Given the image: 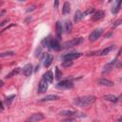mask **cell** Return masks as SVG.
<instances>
[{
    "label": "cell",
    "mask_w": 122,
    "mask_h": 122,
    "mask_svg": "<svg viewBox=\"0 0 122 122\" xmlns=\"http://www.w3.org/2000/svg\"><path fill=\"white\" fill-rule=\"evenodd\" d=\"M72 87H73V84L71 80H63L56 85L57 89H71Z\"/></svg>",
    "instance_id": "8992f818"
},
{
    "label": "cell",
    "mask_w": 122,
    "mask_h": 122,
    "mask_svg": "<svg viewBox=\"0 0 122 122\" xmlns=\"http://www.w3.org/2000/svg\"><path fill=\"white\" fill-rule=\"evenodd\" d=\"M96 100V97L94 95H84V96H79L73 100L74 105L78 107H88L92 104H93Z\"/></svg>",
    "instance_id": "6da1fadb"
},
{
    "label": "cell",
    "mask_w": 122,
    "mask_h": 122,
    "mask_svg": "<svg viewBox=\"0 0 122 122\" xmlns=\"http://www.w3.org/2000/svg\"><path fill=\"white\" fill-rule=\"evenodd\" d=\"M117 62V59L115 58V59H113L112 62H110V63H108V64H106L105 66H104V70H103V73H107V72H109L110 71H112V69H113V66L115 65V63Z\"/></svg>",
    "instance_id": "8fae6325"
},
{
    "label": "cell",
    "mask_w": 122,
    "mask_h": 122,
    "mask_svg": "<svg viewBox=\"0 0 122 122\" xmlns=\"http://www.w3.org/2000/svg\"><path fill=\"white\" fill-rule=\"evenodd\" d=\"M115 47L113 46V45H112V46H110V47H108V48H105V49H103L101 51H99V55H107L110 51H112L113 49H114Z\"/></svg>",
    "instance_id": "7402d4cb"
},
{
    "label": "cell",
    "mask_w": 122,
    "mask_h": 122,
    "mask_svg": "<svg viewBox=\"0 0 122 122\" xmlns=\"http://www.w3.org/2000/svg\"><path fill=\"white\" fill-rule=\"evenodd\" d=\"M43 61H44V66L46 68H49L51 66V64L52 63V61H53V56L51 54H50V53L45 54V57H44Z\"/></svg>",
    "instance_id": "30bf717a"
},
{
    "label": "cell",
    "mask_w": 122,
    "mask_h": 122,
    "mask_svg": "<svg viewBox=\"0 0 122 122\" xmlns=\"http://www.w3.org/2000/svg\"><path fill=\"white\" fill-rule=\"evenodd\" d=\"M121 79H122V78H121Z\"/></svg>",
    "instance_id": "74e56055"
},
{
    "label": "cell",
    "mask_w": 122,
    "mask_h": 122,
    "mask_svg": "<svg viewBox=\"0 0 122 122\" xmlns=\"http://www.w3.org/2000/svg\"><path fill=\"white\" fill-rule=\"evenodd\" d=\"M121 4H122V1H116V2H114V5H113V7L112 9V12L113 14H116L119 11L120 7H121Z\"/></svg>",
    "instance_id": "d6986e66"
},
{
    "label": "cell",
    "mask_w": 122,
    "mask_h": 122,
    "mask_svg": "<svg viewBox=\"0 0 122 122\" xmlns=\"http://www.w3.org/2000/svg\"><path fill=\"white\" fill-rule=\"evenodd\" d=\"M70 11H71V4L69 2H65L62 8V13L66 15V14H69Z\"/></svg>",
    "instance_id": "ffe728a7"
},
{
    "label": "cell",
    "mask_w": 122,
    "mask_h": 122,
    "mask_svg": "<svg viewBox=\"0 0 122 122\" xmlns=\"http://www.w3.org/2000/svg\"><path fill=\"white\" fill-rule=\"evenodd\" d=\"M64 29H65L67 33H70L72 30V24H71V22L69 21V20H66L65 23H64Z\"/></svg>",
    "instance_id": "44dd1931"
},
{
    "label": "cell",
    "mask_w": 122,
    "mask_h": 122,
    "mask_svg": "<svg viewBox=\"0 0 122 122\" xmlns=\"http://www.w3.org/2000/svg\"><path fill=\"white\" fill-rule=\"evenodd\" d=\"M48 87H49V83H48L45 79L42 78V79L39 81L37 91H38L39 93H43V92H45L48 90Z\"/></svg>",
    "instance_id": "52a82bcc"
},
{
    "label": "cell",
    "mask_w": 122,
    "mask_h": 122,
    "mask_svg": "<svg viewBox=\"0 0 122 122\" xmlns=\"http://www.w3.org/2000/svg\"><path fill=\"white\" fill-rule=\"evenodd\" d=\"M83 42V38L82 37H77V38H73L70 41H67L63 44V48L68 49V48H72L74 46H77L79 44H81Z\"/></svg>",
    "instance_id": "7a4b0ae2"
},
{
    "label": "cell",
    "mask_w": 122,
    "mask_h": 122,
    "mask_svg": "<svg viewBox=\"0 0 122 122\" xmlns=\"http://www.w3.org/2000/svg\"><path fill=\"white\" fill-rule=\"evenodd\" d=\"M102 32H103V30H102V29H96V30H94L93 31H92V33H91L90 36H89V39H90L91 41H95V40H97V39L101 36Z\"/></svg>",
    "instance_id": "ba28073f"
},
{
    "label": "cell",
    "mask_w": 122,
    "mask_h": 122,
    "mask_svg": "<svg viewBox=\"0 0 122 122\" xmlns=\"http://www.w3.org/2000/svg\"><path fill=\"white\" fill-rule=\"evenodd\" d=\"M54 76H55V79L56 80H59L61 78V76H62V72H61V71L59 70L58 67L55 68V75Z\"/></svg>",
    "instance_id": "484cf974"
},
{
    "label": "cell",
    "mask_w": 122,
    "mask_h": 122,
    "mask_svg": "<svg viewBox=\"0 0 122 122\" xmlns=\"http://www.w3.org/2000/svg\"><path fill=\"white\" fill-rule=\"evenodd\" d=\"M43 79H45L49 84H51V82H52V80H53V74H52V71H46L44 74H43V77H42Z\"/></svg>",
    "instance_id": "5bb4252c"
},
{
    "label": "cell",
    "mask_w": 122,
    "mask_h": 122,
    "mask_svg": "<svg viewBox=\"0 0 122 122\" xmlns=\"http://www.w3.org/2000/svg\"><path fill=\"white\" fill-rule=\"evenodd\" d=\"M4 13H5V10H2V11H1V15H3Z\"/></svg>",
    "instance_id": "8d00e7d4"
},
{
    "label": "cell",
    "mask_w": 122,
    "mask_h": 122,
    "mask_svg": "<svg viewBox=\"0 0 122 122\" xmlns=\"http://www.w3.org/2000/svg\"><path fill=\"white\" fill-rule=\"evenodd\" d=\"M55 29H56V36H57V39H60L61 36H62V33H63V27H62V24H61L60 21H57L56 22Z\"/></svg>",
    "instance_id": "4fadbf2b"
},
{
    "label": "cell",
    "mask_w": 122,
    "mask_h": 122,
    "mask_svg": "<svg viewBox=\"0 0 122 122\" xmlns=\"http://www.w3.org/2000/svg\"><path fill=\"white\" fill-rule=\"evenodd\" d=\"M59 114L62 115V116H68V117H71V116H73V115L80 116V117L86 116L85 113H81V112H75V111H72V110H64V111H61L59 112Z\"/></svg>",
    "instance_id": "277c9868"
},
{
    "label": "cell",
    "mask_w": 122,
    "mask_h": 122,
    "mask_svg": "<svg viewBox=\"0 0 122 122\" xmlns=\"http://www.w3.org/2000/svg\"><path fill=\"white\" fill-rule=\"evenodd\" d=\"M121 23H122V20H121V19H118V20H116V21L114 22V24H113V27L115 28V27H117L118 25H120Z\"/></svg>",
    "instance_id": "4dcf8cb0"
},
{
    "label": "cell",
    "mask_w": 122,
    "mask_h": 122,
    "mask_svg": "<svg viewBox=\"0 0 122 122\" xmlns=\"http://www.w3.org/2000/svg\"><path fill=\"white\" fill-rule=\"evenodd\" d=\"M19 72H20V68H15V69H13L10 73H8V74L6 75V78H10V77H12V76L18 74Z\"/></svg>",
    "instance_id": "603a6c76"
},
{
    "label": "cell",
    "mask_w": 122,
    "mask_h": 122,
    "mask_svg": "<svg viewBox=\"0 0 122 122\" xmlns=\"http://www.w3.org/2000/svg\"><path fill=\"white\" fill-rule=\"evenodd\" d=\"M59 99V96L56 95V94H49V95H46L45 97L41 98L39 101L41 102H48V101H53V100H57Z\"/></svg>",
    "instance_id": "9a60e30c"
},
{
    "label": "cell",
    "mask_w": 122,
    "mask_h": 122,
    "mask_svg": "<svg viewBox=\"0 0 122 122\" xmlns=\"http://www.w3.org/2000/svg\"><path fill=\"white\" fill-rule=\"evenodd\" d=\"M57 5H58V1H55V3H54V6H55V9H57Z\"/></svg>",
    "instance_id": "e575fe53"
},
{
    "label": "cell",
    "mask_w": 122,
    "mask_h": 122,
    "mask_svg": "<svg viewBox=\"0 0 122 122\" xmlns=\"http://www.w3.org/2000/svg\"><path fill=\"white\" fill-rule=\"evenodd\" d=\"M44 118H45V116H44L43 113L37 112V113H33L30 117H28L25 122H39V121L43 120Z\"/></svg>",
    "instance_id": "5b68a950"
},
{
    "label": "cell",
    "mask_w": 122,
    "mask_h": 122,
    "mask_svg": "<svg viewBox=\"0 0 122 122\" xmlns=\"http://www.w3.org/2000/svg\"><path fill=\"white\" fill-rule=\"evenodd\" d=\"M62 122H74V119L73 118H67V119H64Z\"/></svg>",
    "instance_id": "1f68e13d"
},
{
    "label": "cell",
    "mask_w": 122,
    "mask_h": 122,
    "mask_svg": "<svg viewBox=\"0 0 122 122\" xmlns=\"http://www.w3.org/2000/svg\"><path fill=\"white\" fill-rule=\"evenodd\" d=\"M104 15H105V13H104L103 10H97L92 14V20H94V21L100 20L104 17Z\"/></svg>",
    "instance_id": "2e32d148"
},
{
    "label": "cell",
    "mask_w": 122,
    "mask_h": 122,
    "mask_svg": "<svg viewBox=\"0 0 122 122\" xmlns=\"http://www.w3.org/2000/svg\"><path fill=\"white\" fill-rule=\"evenodd\" d=\"M72 65V61H63V63H62V66L63 67H70V66H71Z\"/></svg>",
    "instance_id": "f546056e"
},
{
    "label": "cell",
    "mask_w": 122,
    "mask_h": 122,
    "mask_svg": "<svg viewBox=\"0 0 122 122\" xmlns=\"http://www.w3.org/2000/svg\"><path fill=\"white\" fill-rule=\"evenodd\" d=\"M83 18V12H81L80 10H76L75 13H74V21L75 22H78L79 20H81Z\"/></svg>",
    "instance_id": "cb8c5ba5"
},
{
    "label": "cell",
    "mask_w": 122,
    "mask_h": 122,
    "mask_svg": "<svg viewBox=\"0 0 122 122\" xmlns=\"http://www.w3.org/2000/svg\"><path fill=\"white\" fill-rule=\"evenodd\" d=\"M35 8H34V6H32V7H29V9H27V11L29 12V11H31V10H33Z\"/></svg>",
    "instance_id": "d6a6232c"
},
{
    "label": "cell",
    "mask_w": 122,
    "mask_h": 122,
    "mask_svg": "<svg viewBox=\"0 0 122 122\" xmlns=\"http://www.w3.org/2000/svg\"><path fill=\"white\" fill-rule=\"evenodd\" d=\"M22 72L25 76H30L32 72V65L31 64H27L24 66L23 70H22Z\"/></svg>",
    "instance_id": "7c38bea8"
},
{
    "label": "cell",
    "mask_w": 122,
    "mask_h": 122,
    "mask_svg": "<svg viewBox=\"0 0 122 122\" xmlns=\"http://www.w3.org/2000/svg\"><path fill=\"white\" fill-rule=\"evenodd\" d=\"M92 13H94V9L93 8H90V9H88L87 10H85L83 12V17L86 16V15H89V14H92Z\"/></svg>",
    "instance_id": "83f0119b"
},
{
    "label": "cell",
    "mask_w": 122,
    "mask_h": 122,
    "mask_svg": "<svg viewBox=\"0 0 122 122\" xmlns=\"http://www.w3.org/2000/svg\"><path fill=\"white\" fill-rule=\"evenodd\" d=\"M50 42H51V38H50V37H46V38H44L43 41H42V46L50 48Z\"/></svg>",
    "instance_id": "d4e9b609"
},
{
    "label": "cell",
    "mask_w": 122,
    "mask_h": 122,
    "mask_svg": "<svg viewBox=\"0 0 122 122\" xmlns=\"http://www.w3.org/2000/svg\"><path fill=\"white\" fill-rule=\"evenodd\" d=\"M98 84L101 85V86H106V87H112V86H113V83L111 80H108V79H105V78L99 79L98 80Z\"/></svg>",
    "instance_id": "e0dca14e"
},
{
    "label": "cell",
    "mask_w": 122,
    "mask_h": 122,
    "mask_svg": "<svg viewBox=\"0 0 122 122\" xmlns=\"http://www.w3.org/2000/svg\"><path fill=\"white\" fill-rule=\"evenodd\" d=\"M50 49L52 51H59L61 49V45L57 38H51L50 42Z\"/></svg>",
    "instance_id": "9c48e42d"
},
{
    "label": "cell",
    "mask_w": 122,
    "mask_h": 122,
    "mask_svg": "<svg viewBox=\"0 0 122 122\" xmlns=\"http://www.w3.org/2000/svg\"><path fill=\"white\" fill-rule=\"evenodd\" d=\"M13 98H15V95H14V94L10 95V96H8V97L6 98L5 102H6L7 106H10V103H11V102H12V100H13Z\"/></svg>",
    "instance_id": "4316f807"
},
{
    "label": "cell",
    "mask_w": 122,
    "mask_h": 122,
    "mask_svg": "<svg viewBox=\"0 0 122 122\" xmlns=\"http://www.w3.org/2000/svg\"><path fill=\"white\" fill-rule=\"evenodd\" d=\"M8 21H9V19H6V20H4V21H3L2 23H1V26L3 27V26H4V25H5V24H6V23H7Z\"/></svg>",
    "instance_id": "836d02e7"
},
{
    "label": "cell",
    "mask_w": 122,
    "mask_h": 122,
    "mask_svg": "<svg viewBox=\"0 0 122 122\" xmlns=\"http://www.w3.org/2000/svg\"><path fill=\"white\" fill-rule=\"evenodd\" d=\"M81 55H82L81 52H78V51H72V52H69V53H66V54L62 55V56H61V59H62L63 61H69V60L71 61V60H73V59H77V58H79Z\"/></svg>",
    "instance_id": "3957f363"
},
{
    "label": "cell",
    "mask_w": 122,
    "mask_h": 122,
    "mask_svg": "<svg viewBox=\"0 0 122 122\" xmlns=\"http://www.w3.org/2000/svg\"><path fill=\"white\" fill-rule=\"evenodd\" d=\"M118 122H122V116H121V117L118 119Z\"/></svg>",
    "instance_id": "d590c367"
},
{
    "label": "cell",
    "mask_w": 122,
    "mask_h": 122,
    "mask_svg": "<svg viewBox=\"0 0 122 122\" xmlns=\"http://www.w3.org/2000/svg\"><path fill=\"white\" fill-rule=\"evenodd\" d=\"M15 53L13 51H7V52H2L0 54L1 57H5V56H11V55H14Z\"/></svg>",
    "instance_id": "f1b7e54d"
},
{
    "label": "cell",
    "mask_w": 122,
    "mask_h": 122,
    "mask_svg": "<svg viewBox=\"0 0 122 122\" xmlns=\"http://www.w3.org/2000/svg\"><path fill=\"white\" fill-rule=\"evenodd\" d=\"M103 98L107 101H110V102H112V103H116L118 101V97L117 96H114L112 94H106L103 96Z\"/></svg>",
    "instance_id": "ac0fdd59"
}]
</instances>
